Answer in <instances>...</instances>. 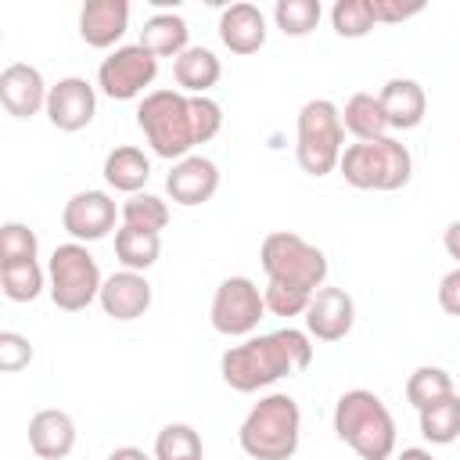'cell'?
Returning <instances> with one entry per match:
<instances>
[{
	"label": "cell",
	"instance_id": "4316f807",
	"mask_svg": "<svg viewBox=\"0 0 460 460\" xmlns=\"http://www.w3.org/2000/svg\"><path fill=\"white\" fill-rule=\"evenodd\" d=\"M0 288L11 302H32L47 288V273L36 259L29 262H0Z\"/></svg>",
	"mask_w": 460,
	"mask_h": 460
},
{
	"label": "cell",
	"instance_id": "74e56055",
	"mask_svg": "<svg viewBox=\"0 0 460 460\" xmlns=\"http://www.w3.org/2000/svg\"><path fill=\"white\" fill-rule=\"evenodd\" d=\"M370 7H374V22H406L424 11V4H381V0H370Z\"/></svg>",
	"mask_w": 460,
	"mask_h": 460
},
{
	"label": "cell",
	"instance_id": "f35d334b",
	"mask_svg": "<svg viewBox=\"0 0 460 460\" xmlns=\"http://www.w3.org/2000/svg\"><path fill=\"white\" fill-rule=\"evenodd\" d=\"M442 244H446L449 259H456V262H460V219H453V223L446 226V234H442Z\"/></svg>",
	"mask_w": 460,
	"mask_h": 460
},
{
	"label": "cell",
	"instance_id": "8d00e7d4",
	"mask_svg": "<svg viewBox=\"0 0 460 460\" xmlns=\"http://www.w3.org/2000/svg\"><path fill=\"white\" fill-rule=\"evenodd\" d=\"M438 305H442L449 316H460V266L449 270V273L438 280Z\"/></svg>",
	"mask_w": 460,
	"mask_h": 460
},
{
	"label": "cell",
	"instance_id": "b9f144b4",
	"mask_svg": "<svg viewBox=\"0 0 460 460\" xmlns=\"http://www.w3.org/2000/svg\"><path fill=\"white\" fill-rule=\"evenodd\" d=\"M194 460H205V456H194Z\"/></svg>",
	"mask_w": 460,
	"mask_h": 460
},
{
	"label": "cell",
	"instance_id": "5b68a950",
	"mask_svg": "<svg viewBox=\"0 0 460 460\" xmlns=\"http://www.w3.org/2000/svg\"><path fill=\"white\" fill-rule=\"evenodd\" d=\"M338 169L345 183L356 190H399L413 176V158L406 144H399L395 137H381V140L349 144L341 151Z\"/></svg>",
	"mask_w": 460,
	"mask_h": 460
},
{
	"label": "cell",
	"instance_id": "5bb4252c",
	"mask_svg": "<svg viewBox=\"0 0 460 460\" xmlns=\"http://www.w3.org/2000/svg\"><path fill=\"white\" fill-rule=\"evenodd\" d=\"M47 93L50 86L43 83L40 68L25 61H14L0 72V104L14 119H32L36 111H47Z\"/></svg>",
	"mask_w": 460,
	"mask_h": 460
},
{
	"label": "cell",
	"instance_id": "cb8c5ba5",
	"mask_svg": "<svg viewBox=\"0 0 460 460\" xmlns=\"http://www.w3.org/2000/svg\"><path fill=\"white\" fill-rule=\"evenodd\" d=\"M341 126L356 140H381V137H388V119H385V108H381L377 93H352L345 101Z\"/></svg>",
	"mask_w": 460,
	"mask_h": 460
},
{
	"label": "cell",
	"instance_id": "7a4b0ae2",
	"mask_svg": "<svg viewBox=\"0 0 460 460\" xmlns=\"http://www.w3.org/2000/svg\"><path fill=\"white\" fill-rule=\"evenodd\" d=\"M334 431L359 460H388L395 453V420L381 395L352 388L334 402Z\"/></svg>",
	"mask_w": 460,
	"mask_h": 460
},
{
	"label": "cell",
	"instance_id": "4dcf8cb0",
	"mask_svg": "<svg viewBox=\"0 0 460 460\" xmlns=\"http://www.w3.org/2000/svg\"><path fill=\"white\" fill-rule=\"evenodd\" d=\"M205 456L201 435L190 424H165L155 438V460H194Z\"/></svg>",
	"mask_w": 460,
	"mask_h": 460
},
{
	"label": "cell",
	"instance_id": "ab89813d",
	"mask_svg": "<svg viewBox=\"0 0 460 460\" xmlns=\"http://www.w3.org/2000/svg\"><path fill=\"white\" fill-rule=\"evenodd\" d=\"M108 460H151V456L144 449H137V446H119V449L108 453Z\"/></svg>",
	"mask_w": 460,
	"mask_h": 460
},
{
	"label": "cell",
	"instance_id": "9a60e30c",
	"mask_svg": "<svg viewBox=\"0 0 460 460\" xmlns=\"http://www.w3.org/2000/svg\"><path fill=\"white\" fill-rule=\"evenodd\" d=\"M216 187H219V169H216V162L205 158V155H187V158H180V162L169 169V176H165L169 198H172L176 205H187V208L205 205V201L216 194Z\"/></svg>",
	"mask_w": 460,
	"mask_h": 460
},
{
	"label": "cell",
	"instance_id": "d590c367",
	"mask_svg": "<svg viewBox=\"0 0 460 460\" xmlns=\"http://www.w3.org/2000/svg\"><path fill=\"white\" fill-rule=\"evenodd\" d=\"M32 363V345L25 334L18 331H0V370L4 374H14L22 367Z\"/></svg>",
	"mask_w": 460,
	"mask_h": 460
},
{
	"label": "cell",
	"instance_id": "ffe728a7",
	"mask_svg": "<svg viewBox=\"0 0 460 460\" xmlns=\"http://www.w3.org/2000/svg\"><path fill=\"white\" fill-rule=\"evenodd\" d=\"M75 446V424L65 410H40L29 420V449L40 460H65Z\"/></svg>",
	"mask_w": 460,
	"mask_h": 460
},
{
	"label": "cell",
	"instance_id": "8fae6325",
	"mask_svg": "<svg viewBox=\"0 0 460 460\" xmlns=\"http://www.w3.org/2000/svg\"><path fill=\"white\" fill-rule=\"evenodd\" d=\"M93 115H97V93H93V86L86 79L65 75V79H58L50 86V93H47V119H50L54 129L79 133V129H86L93 122Z\"/></svg>",
	"mask_w": 460,
	"mask_h": 460
},
{
	"label": "cell",
	"instance_id": "d6986e66",
	"mask_svg": "<svg viewBox=\"0 0 460 460\" xmlns=\"http://www.w3.org/2000/svg\"><path fill=\"white\" fill-rule=\"evenodd\" d=\"M381 108H385V119H388V129H417L424 122V111H428V97H424V86L417 79H388L377 93Z\"/></svg>",
	"mask_w": 460,
	"mask_h": 460
},
{
	"label": "cell",
	"instance_id": "484cf974",
	"mask_svg": "<svg viewBox=\"0 0 460 460\" xmlns=\"http://www.w3.org/2000/svg\"><path fill=\"white\" fill-rule=\"evenodd\" d=\"M417 413H420V435L431 446H449V442L460 438V395L456 392L424 406V410H417Z\"/></svg>",
	"mask_w": 460,
	"mask_h": 460
},
{
	"label": "cell",
	"instance_id": "30bf717a",
	"mask_svg": "<svg viewBox=\"0 0 460 460\" xmlns=\"http://www.w3.org/2000/svg\"><path fill=\"white\" fill-rule=\"evenodd\" d=\"M266 313V302H262V291L255 288V280L248 277H226L216 295H212V327L226 338H241V334H252L259 327Z\"/></svg>",
	"mask_w": 460,
	"mask_h": 460
},
{
	"label": "cell",
	"instance_id": "1f68e13d",
	"mask_svg": "<svg viewBox=\"0 0 460 460\" xmlns=\"http://www.w3.org/2000/svg\"><path fill=\"white\" fill-rule=\"evenodd\" d=\"M331 25H334L338 36H345V40H359V36H367L377 22H374V7H370V0H338V4L331 7Z\"/></svg>",
	"mask_w": 460,
	"mask_h": 460
},
{
	"label": "cell",
	"instance_id": "f1b7e54d",
	"mask_svg": "<svg viewBox=\"0 0 460 460\" xmlns=\"http://www.w3.org/2000/svg\"><path fill=\"white\" fill-rule=\"evenodd\" d=\"M119 212H122V226H137V230H151V234L165 230V223H169V205L147 190L129 194Z\"/></svg>",
	"mask_w": 460,
	"mask_h": 460
},
{
	"label": "cell",
	"instance_id": "9c48e42d",
	"mask_svg": "<svg viewBox=\"0 0 460 460\" xmlns=\"http://www.w3.org/2000/svg\"><path fill=\"white\" fill-rule=\"evenodd\" d=\"M155 75H158V58L151 50H144L140 43H126V47H115L101 61L97 86L111 101H133L155 83Z\"/></svg>",
	"mask_w": 460,
	"mask_h": 460
},
{
	"label": "cell",
	"instance_id": "60d3db41",
	"mask_svg": "<svg viewBox=\"0 0 460 460\" xmlns=\"http://www.w3.org/2000/svg\"><path fill=\"white\" fill-rule=\"evenodd\" d=\"M395 460H435L428 449H420V446H410V449H402Z\"/></svg>",
	"mask_w": 460,
	"mask_h": 460
},
{
	"label": "cell",
	"instance_id": "3957f363",
	"mask_svg": "<svg viewBox=\"0 0 460 460\" xmlns=\"http://www.w3.org/2000/svg\"><path fill=\"white\" fill-rule=\"evenodd\" d=\"M302 438V413L288 392L262 395L241 420L237 442L252 460H291Z\"/></svg>",
	"mask_w": 460,
	"mask_h": 460
},
{
	"label": "cell",
	"instance_id": "44dd1931",
	"mask_svg": "<svg viewBox=\"0 0 460 460\" xmlns=\"http://www.w3.org/2000/svg\"><path fill=\"white\" fill-rule=\"evenodd\" d=\"M219 75H223V65L208 47H187L172 61V79L187 97H205V90H212Z\"/></svg>",
	"mask_w": 460,
	"mask_h": 460
},
{
	"label": "cell",
	"instance_id": "6da1fadb",
	"mask_svg": "<svg viewBox=\"0 0 460 460\" xmlns=\"http://www.w3.org/2000/svg\"><path fill=\"white\" fill-rule=\"evenodd\" d=\"M313 363V345L305 331L284 327L273 334H255L241 345H230L219 359V374L234 392H259L295 370Z\"/></svg>",
	"mask_w": 460,
	"mask_h": 460
},
{
	"label": "cell",
	"instance_id": "d4e9b609",
	"mask_svg": "<svg viewBox=\"0 0 460 460\" xmlns=\"http://www.w3.org/2000/svg\"><path fill=\"white\" fill-rule=\"evenodd\" d=\"M162 255V237L151 230H137V226H119L115 230V259L122 262V270L144 273L147 266H155Z\"/></svg>",
	"mask_w": 460,
	"mask_h": 460
},
{
	"label": "cell",
	"instance_id": "2e32d148",
	"mask_svg": "<svg viewBox=\"0 0 460 460\" xmlns=\"http://www.w3.org/2000/svg\"><path fill=\"white\" fill-rule=\"evenodd\" d=\"M97 302L111 320H137L151 309V284H147L144 273L119 270V273L104 277Z\"/></svg>",
	"mask_w": 460,
	"mask_h": 460
},
{
	"label": "cell",
	"instance_id": "7402d4cb",
	"mask_svg": "<svg viewBox=\"0 0 460 460\" xmlns=\"http://www.w3.org/2000/svg\"><path fill=\"white\" fill-rule=\"evenodd\" d=\"M187 40H190V29L176 11H158L140 29V47L151 50L155 58H180L190 47Z\"/></svg>",
	"mask_w": 460,
	"mask_h": 460
},
{
	"label": "cell",
	"instance_id": "8992f818",
	"mask_svg": "<svg viewBox=\"0 0 460 460\" xmlns=\"http://www.w3.org/2000/svg\"><path fill=\"white\" fill-rule=\"evenodd\" d=\"M345 151V126H341V111L334 101H305L298 111V137H295V158L302 165V172L309 176H327L331 169H338Z\"/></svg>",
	"mask_w": 460,
	"mask_h": 460
},
{
	"label": "cell",
	"instance_id": "e575fe53",
	"mask_svg": "<svg viewBox=\"0 0 460 460\" xmlns=\"http://www.w3.org/2000/svg\"><path fill=\"white\" fill-rule=\"evenodd\" d=\"M190 115H194V137H198V144L212 140L223 129V108L212 97H190Z\"/></svg>",
	"mask_w": 460,
	"mask_h": 460
},
{
	"label": "cell",
	"instance_id": "e0dca14e",
	"mask_svg": "<svg viewBox=\"0 0 460 460\" xmlns=\"http://www.w3.org/2000/svg\"><path fill=\"white\" fill-rule=\"evenodd\" d=\"M129 25V4L126 0H86L79 11V36L86 47L108 50L122 40Z\"/></svg>",
	"mask_w": 460,
	"mask_h": 460
},
{
	"label": "cell",
	"instance_id": "d6a6232c",
	"mask_svg": "<svg viewBox=\"0 0 460 460\" xmlns=\"http://www.w3.org/2000/svg\"><path fill=\"white\" fill-rule=\"evenodd\" d=\"M40 241L25 223H4L0 226V262H29L36 259Z\"/></svg>",
	"mask_w": 460,
	"mask_h": 460
},
{
	"label": "cell",
	"instance_id": "836d02e7",
	"mask_svg": "<svg viewBox=\"0 0 460 460\" xmlns=\"http://www.w3.org/2000/svg\"><path fill=\"white\" fill-rule=\"evenodd\" d=\"M262 302H266V313H273V316H305L313 295L302 291V288H288V284L270 280L266 291H262Z\"/></svg>",
	"mask_w": 460,
	"mask_h": 460
},
{
	"label": "cell",
	"instance_id": "4fadbf2b",
	"mask_svg": "<svg viewBox=\"0 0 460 460\" xmlns=\"http://www.w3.org/2000/svg\"><path fill=\"white\" fill-rule=\"evenodd\" d=\"M356 323V302L345 288H320L305 309V331L316 341H341Z\"/></svg>",
	"mask_w": 460,
	"mask_h": 460
},
{
	"label": "cell",
	"instance_id": "603a6c76",
	"mask_svg": "<svg viewBox=\"0 0 460 460\" xmlns=\"http://www.w3.org/2000/svg\"><path fill=\"white\" fill-rule=\"evenodd\" d=\"M104 180H108V187H115L122 194H140L144 183L151 180V162H147V155L140 147L119 144L104 158Z\"/></svg>",
	"mask_w": 460,
	"mask_h": 460
},
{
	"label": "cell",
	"instance_id": "7c38bea8",
	"mask_svg": "<svg viewBox=\"0 0 460 460\" xmlns=\"http://www.w3.org/2000/svg\"><path fill=\"white\" fill-rule=\"evenodd\" d=\"M115 201L108 190H79L65 201V212H61V226L72 234V241H101L115 230Z\"/></svg>",
	"mask_w": 460,
	"mask_h": 460
},
{
	"label": "cell",
	"instance_id": "277c9868",
	"mask_svg": "<svg viewBox=\"0 0 460 460\" xmlns=\"http://www.w3.org/2000/svg\"><path fill=\"white\" fill-rule=\"evenodd\" d=\"M137 126L144 129V140L158 158L180 162L190 155L198 144L194 137V115H190V97L180 90H151L144 93L137 108Z\"/></svg>",
	"mask_w": 460,
	"mask_h": 460
},
{
	"label": "cell",
	"instance_id": "ba28073f",
	"mask_svg": "<svg viewBox=\"0 0 460 460\" xmlns=\"http://www.w3.org/2000/svg\"><path fill=\"white\" fill-rule=\"evenodd\" d=\"M101 284H104V277L97 270V259L86 252V244L68 241L50 252L47 291L61 313H83L93 298H101Z\"/></svg>",
	"mask_w": 460,
	"mask_h": 460
},
{
	"label": "cell",
	"instance_id": "52a82bcc",
	"mask_svg": "<svg viewBox=\"0 0 460 460\" xmlns=\"http://www.w3.org/2000/svg\"><path fill=\"white\" fill-rule=\"evenodd\" d=\"M259 262H262V270L273 284L302 288L309 295H316L327 280V255L316 244H309L305 237L291 234V230L266 234L262 248H259Z\"/></svg>",
	"mask_w": 460,
	"mask_h": 460
},
{
	"label": "cell",
	"instance_id": "f546056e",
	"mask_svg": "<svg viewBox=\"0 0 460 460\" xmlns=\"http://www.w3.org/2000/svg\"><path fill=\"white\" fill-rule=\"evenodd\" d=\"M320 0H277L273 4V22L284 36H309L320 25Z\"/></svg>",
	"mask_w": 460,
	"mask_h": 460
},
{
	"label": "cell",
	"instance_id": "83f0119b",
	"mask_svg": "<svg viewBox=\"0 0 460 460\" xmlns=\"http://www.w3.org/2000/svg\"><path fill=\"white\" fill-rule=\"evenodd\" d=\"M446 395H453V377L442 367H417L406 381V402L413 410H424V406H431Z\"/></svg>",
	"mask_w": 460,
	"mask_h": 460
},
{
	"label": "cell",
	"instance_id": "ac0fdd59",
	"mask_svg": "<svg viewBox=\"0 0 460 460\" xmlns=\"http://www.w3.org/2000/svg\"><path fill=\"white\" fill-rule=\"evenodd\" d=\"M219 40L230 54H255L266 43V14L255 4H230L219 14Z\"/></svg>",
	"mask_w": 460,
	"mask_h": 460
}]
</instances>
